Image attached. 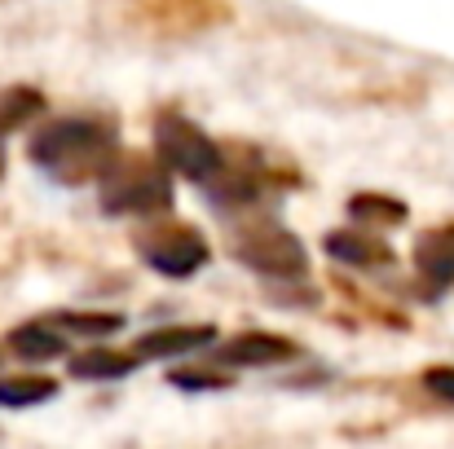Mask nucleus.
Here are the masks:
<instances>
[{
	"label": "nucleus",
	"instance_id": "obj_5",
	"mask_svg": "<svg viewBox=\"0 0 454 449\" xmlns=\"http://www.w3.org/2000/svg\"><path fill=\"white\" fill-rule=\"evenodd\" d=\"M137 252L163 278H190L207 265V243L194 225H154L137 238Z\"/></svg>",
	"mask_w": 454,
	"mask_h": 449
},
{
	"label": "nucleus",
	"instance_id": "obj_1",
	"mask_svg": "<svg viewBox=\"0 0 454 449\" xmlns=\"http://www.w3.org/2000/svg\"><path fill=\"white\" fill-rule=\"evenodd\" d=\"M31 163L44 167L53 181L62 185H84V181H102L106 167L120 159V142H115V128L106 120H93V115H67V120H53L44 124L35 137H31Z\"/></svg>",
	"mask_w": 454,
	"mask_h": 449
},
{
	"label": "nucleus",
	"instance_id": "obj_6",
	"mask_svg": "<svg viewBox=\"0 0 454 449\" xmlns=\"http://www.w3.org/2000/svg\"><path fill=\"white\" fill-rule=\"evenodd\" d=\"M292 357H296V344L283 339V335H270V330L234 335L221 348V361H230V366H278V361H292Z\"/></svg>",
	"mask_w": 454,
	"mask_h": 449
},
{
	"label": "nucleus",
	"instance_id": "obj_2",
	"mask_svg": "<svg viewBox=\"0 0 454 449\" xmlns=\"http://www.w3.org/2000/svg\"><path fill=\"white\" fill-rule=\"evenodd\" d=\"M154 150H159L168 172H176L185 181H199V185H212L225 167V150L216 146L194 120H185L176 111H163L154 120Z\"/></svg>",
	"mask_w": 454,
	"mask_h": 449
},
{
	"label": "nucleus",
	"instance_id": "obj_11",
	"mask_svg": "<svg viewBox=\"0 0 454 449\" xmlns=\"http://www.w3.org/2000/svg\"><path fill=\"white\" fill-rule=\"evenodd\" d=\"M58 392L53 379H35V375H18V379H0V406L22 410V406H40Z\"/></svg>",
	"mask_w": 454,
	"mask_h": 449
},
{
	"label": "nucleus",
	"instance_id": "obj_12",
	"mask_svg": "<svg viewBox=\"0 0 454 449\" xmlns=\"http://www.w3.org/2000/svg\"><path fill=\"white\" fill-rule=\"evenodd\" d=\"M40 111H44V102H40V93H31V89H9V93H0V137L13 133V128H22L27 120H35Z\"/></svg>",
	"mask_w": 454,
	"mask_h": 449
},
{
	"label": "nucleus",
	"instance_id": "obj_4",
	"mask_svg": "<svg viewBox=\"0 0 454 449\" xmlns=\"http://www.w3.org/2000/svg\"><path fill=\"white\" fill-rule=\"evenodd\" d=\"M234 256L252 269V274H265V278H278V283H296L309 274V256H304L301 238L274 221H261V225H247L239 238H234Z\"/></svg>",
	"mask_w": 454,
	"mask_h": 449
},
{
	"label": "nucleus",
	"instance_id": "obj_10",
	"mask_svg": "<svg viewBox=\"0 0 454 449\" xmlns=\"http://www.w3.org/2000/svg\"><path fill=\"white\" fill-rule=\"evenodd\" d=\"M129 370H133V357H124L115 348H89V352L71 357V375L75 379H89V383H98V379H124Z\"/></svg>",
	"mask_w": 454,
	"mask_h": 449
},
{
	"label": "nucleus",
	"instance_id": "obj_13",
	"mask_svg": "<svg viewBox=\"0 0 454 449\" xmlns=\"http://www.w3.org/2000/svg\"><path fill=\"white\" fill-rule=\"evenodd\" d=\"M419 269L433 274V278H442V283H450L454 278V229L428 234V238L419 243Z\"/></svg>",
	"mask_w": 454,
	"mask_h": 449
},
{
	"label": "nucleus",
	"instance_id": "obj_15",
	"mask_svg": "<svg viewBox=\"0 0 454 449\" xmlns=\"http://www.w3.org/2000/svg\"><path fill=\"white\" fill-rule=\"evenodd\" d=\"M424 383H428L437 397L454 401V366H437V370H428V375H424Z\"/></svg>",
	"mask_w": 454,
	"mask_h": 449
},
{
	"label": "nucleus",
	"instance_id": "obj_14",
	"mask_svg": "<svg viewBox=\"0 0 454 449\" xmlns=\"http://www.w3.org/2000/svg\"><path fill=\"white\" fill-rule=\"evenodd\" d=\"M62 326H71V330H80V335H111V330H120V317L115 313H102V317H62Z\"/></svg>",
	"mask_w": 454,
	"mask_h": 449
},
{
	"label": "nucleus",
	"instance_id": "obj_3",
	"mask_svg": "<svg viewBox=\"0 0 454 449\" xmlns=\"http://www.w3.org/2000/svg\"><path fill=\"white\" fill-rule=\"evenodd\" d=\"M102 207L106 212H133L151 216L172 207V181L163 172V159L151 163L146 154H124L102 176Z\"/></svg>",
	"mask_w": 454,
	"mask_h": 449
},
{
	"label": "nucleus",
	"instance_id": "obj_9",
	"mask_svg": "<svg viewBox=\"0 0 454 449\" xmlns=\"http://www.w3.org/2000/svg\"><path fill=\"white\" fill-rule=\"evenodd\" d=\"M326 252H331L335 260H344V265H357V269H375V265H388V260H393L388 247H380V243L366 238V234H331V238H326Z\"/></svg>",
	"mask_w": 454,
	"mask_h": 449
},
{
	"label": "nucleus",
	"instance_id": "obj_7",
	"mask_svg": "<svg viewBox=\"0 0 454 449\" xmlns=\"http://www.w3.org/2000/svg\"><path fill=\"white\" fill-rule=\"evenodd\" d=\"M212 339H216L212 326H159L137 339V357H181V352L207 348Z\"/></svg>",
	"mask_w": 454,
	"mask_h": 449
},
{
	"label": "nucleus",
	"instance_id": "obj_8",
	"mask_svg": "<svg viewBox=\"0 0 454 449\" xmlns=\"http://www.w3.org/2000/svg\"><path fill=\"white\" fill-rule=\"evenodd\" d=\"M62 348H67V339L53 326H44V321H27V326L9 330V352H18L22 361H49Z\"/></svg>",
	"mask_w": 454,
	"mask_h": 449
}]
</instances>
